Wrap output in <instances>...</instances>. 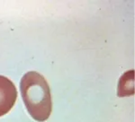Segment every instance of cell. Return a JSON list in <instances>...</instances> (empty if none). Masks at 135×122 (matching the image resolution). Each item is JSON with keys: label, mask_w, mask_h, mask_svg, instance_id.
<instances>
[{"label": "cell", "mask_w": 135, "mask_h": 122, "mask_svg": "<svg viewBox=\"0 0 135 122\" xmlns=\"http://www.w3.org/2000/svg\"><path fill=\"white\" fill-rule=\"evenodd\" d=\"M17 99V90L15 84L7 77L0 75V117L12 110Z\"/></svg>", "instance_id": "cell-2"}, {"label": "cell", "mask_w": 135, "mask_h": 122, "mask_svg": "<svg viewBox=\"0 0 135 122\" xmlns=\"http://www.w3.org/2000/svg\"><path fill=\"white\" fill-rule=\"evenodd\" d=\"M20 91L29 114L36 121L47 120L52 110L50 86L45 78L35 71L27 72L22 77Z\"/></svg>", "instance_id": "cell-1"}]
</instances>
